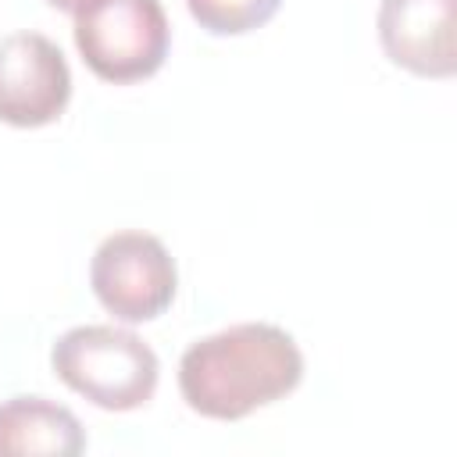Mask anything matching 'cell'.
I'll return each mask as SVG.
<instances>
[{"mask_svg": "<svg viewBox=\"0 0 457 457\" xmlns=\"http://www.w3.org/2000/svg\"><path fill=\"white\" fill-rule=\"evenodd\" d=\"M300 378L303 353L296 339L268 321H243L204 336L179 361L186 407L214 421H239L289 396Z\"/></svg>", "mask_w": 457, "mask_h": 457, "instance_id": "obj_1", "label": "cell"}, {"mask_svg": "<svg viewBox=\"0 0 457 457\" xmlns=\"http://www.w3.org/2000/svg\"><path fill=\"white\" fill-rule=\"evenodd\" d=\"M46 4H50V7H57V11H71V14H75L86 0H46Z\"/></svg>", "mask_w": 457, "mask_h": 457, "instance_id": "obj_9", "label": "cell"}, {"mask_svg": "<svg viewBox=\"0 0 457 457\" xmlns=\"http://www.w3.org/2000/svg\"><path fill=\"white\" fill-rule=\"evenodd\" d=\"M457 0H382L378 43L386 57L421 79L457 71Z\"/></svg>", "mask_w": 457, "mask_h": 457, "instance_id": "obj_6", "label": "cell"}, {"mask_svg": "<svg viewBox=\"0 0 457 457\" xmlns=\"http://www.w3.org/2000/svg\"><path fill=\"white\" fill-rule=\"evenodd\" d=\"M86 450L79 418L46 396H11L0 403V457H75Z\"/></svg>", "mask_w": 457, "mask_h": 457, "instance_id": "obj_7", "label": "cell"}, {"mask_svg": "<svg viewBox=\"0 0 457 457\" xmlns=\"http://www.w3.org/2000/svg\"><path fill=\"white\" fill-rule=\"evenodd\" d=\"M71 71L54 39L43 32H11L0 39V121L39 129L64 114Z\"/></svg>", "mask_w": 457, "mask_h": 457, "instance_id": "obj_5", "label": "cell"}, {"mask_svg": "<svg viewBox=\"0 0 457 457\" xmlns=\"http://www.w3.org/2000/svg\"><path fill=\"white\" fill-rule=\"evenodd\" d=\"M193 21L211 36H243L275 18L282 0H186Z\"/></svg>", "mask_w": 457, "mask_h": 457, "instance_id": "obj_8", "label": "cell"}, {"mask_svg": "<svg viewBox=\"0 0 457 457\" xmlns=\"http://www.w3.org/2000/svg\"><path fill=\"white\" fill-rule=\"evenodd\" d=\"M54 375L104 411H136L154 400L161 361L129 328L75 325L50 350Z\"/></svg>", "mask_w": 457, "mask_h": 457, "instance_id": "obj_2", "label": "cell"}, {"mask_svg": "<svg viewBox=\"0 0 457 457\" xmlns=\"http://www.w3.org/2000/svg\"><path fill=\"white\" fill-rule=\"evenodd\" d=\"M89 286L107 314L125 325H139L161 318L171 307L179 271L157 236L114 232L93 253Z\"/></svg>", "mask_w": 457, "mask_h": 457, "instance_id": "obj_4", "label": "cell"}, {"mask_svg": "<svg viewBox=\"0 0 457 457\" xmlns=\"http://www.w3.org/2000/svg\"><path fill=\"white\" fill-rule=\"evenodd\" d=\"M75 46L96 79L129 86L161 71L171 25L161 0H86L75 11Z\"/></svg>", "mask_w": 457, "mask_h": 457, "instance_id": "obj_3", "label": "cell"}]
</instances>
